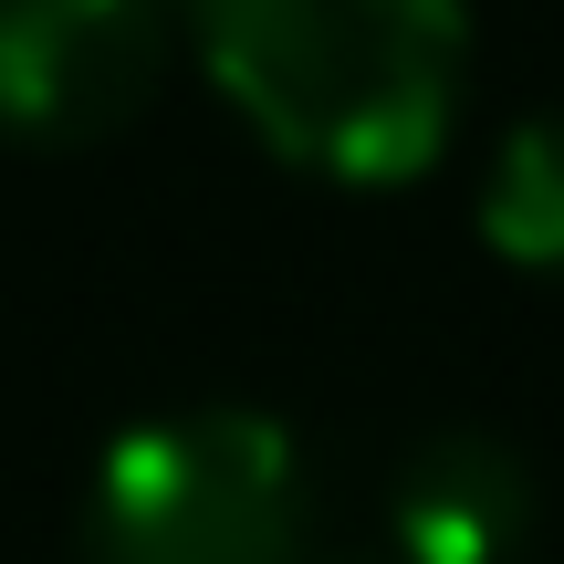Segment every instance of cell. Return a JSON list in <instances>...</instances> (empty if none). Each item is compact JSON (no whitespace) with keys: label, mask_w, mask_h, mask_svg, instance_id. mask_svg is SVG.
I'll list each match as a JSON object with an SVG mask.
<instances>
[{"label":"cell","mask_w":564,"mask_h":564,"mask_svg":"<svg viewBox=\"0 0 564 564\" xmlns=\"http://www.w3.org/2000/svg\"><path fill=\"white\" fill-rule=\"evenodd\" d=\"M533 533V470L491 429H440L398 460L387 564H512Z\"/></svg>","instance_id":"277c9868"},{"label":"cell","mask_w":564,"mask_h":564,"mask_svg":"<svg viewBox=\"0 0 564 564\" xmlns=\"http://www.w3.org/2000/svg\"><path fill=\"white\" fill-rule=\"evenodd\" d=\"M377 564H387V554H377Z\"/></svg>","instance_id":"52a82bcc"},{"label":"cell","mask_w":564,"mask_h":564,"mask_svg":"<svg viewBox=\"0 0 564 564\" xmlns=\"http://www.w3.org/2000/svg\"><path fill=\"white\" fill-rule=\"evenodd\" d=\"M84 564H303V460L251 408L147 419L95 460Z\"/></svg>","instance_id":"7a4b0ae2"},{"label":"cell","mask_w":564,"mask_h":564,"mask_svg":"<svg viewBox=\"0 0 564 564\" xmlns=\"http://www.w3.org/2000/svg\"><path fill=\"white\" fill-rule=\"evenodd\" d=\"M220 95L324 178H419L460 95V0H199Z\"/></svg>","instance_id":"6da1fadb"},{"label":"cell","mask_w":564,"mask_h":564,"mask_svg":"<svg viewBox=\"0 0 564 564\" xmlns=\"http://www.w3.org/2000/svg\"><path fill=\"white\" fill-rule=\"evenodd\" d=\"M188 11H199V0H188Z\"/></svg>","instance_id":"8992f818"},{"label":"cell","mask_w":564,"mask_h":564,"mask_svg":"<svg viewBox=\"0 0 564 564\" xmlns=\"http://www.w3.org/2000/svg\"><path fill=\"white\" fill-rule=\"evenodd\" d=\"M158 0H0V137L95 147L158 95Z\"/></svg>","instance_id":"3957f363"},{"label":"cell","mask_w":564,"mask_h":564,"mask_svg":"<svg viewBox=\"0 0 564 564\" xmlns=\"http://www.w3.org/2000/svg\"><path fill=\"white\" fill-rule=\"evenodd\" d=\"M481 230H491L502 262L564 272V116L523 126V137L502 147V167H491V188H481Z\"/></svg>","instance_id":"5b68a950"}]
</instances>
